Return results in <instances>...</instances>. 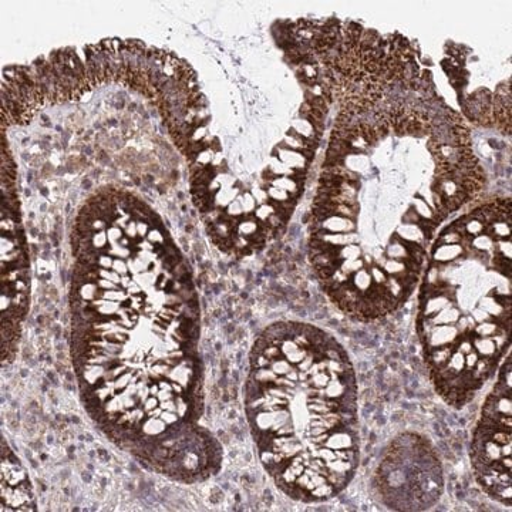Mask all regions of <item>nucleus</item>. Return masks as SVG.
I'll list each match as a JSON object with an SVG mask.
<instances>
[{
    "instance_id": "f257e3e1",
    "label": "nucleus",
    "mask_w": 512,
    "mask_h": 512,
    "mask_svg": "<svg viewBox=\"0 0 512 512\" xmlns=\"http://www.w3.org/2000/svg\"><path fill=\"white\" fill-rule=\"evenodd\" d=\"M70 244V357L90 420L168 480L217 476L222 446L201 424L200 302L160 215L130 194L73 224Z\"/></svg>"
},
{
    "instance_id": "f03ea898",
    "label": "nucleus",
    "mask_w": 512,
    "mask_h": 512,
    "mask_svg": "<svg viewBox=\"0 0 512 512\" xmlns=\"http://www.w3.org/2000/svg\"><path fill=\"white\" fill-rule=\"evenodd\" d=\"M359 387L346 349L325 330L276 322L255 340L244 386L259 461L292 500H332L360 460Z\"/></svg>"
},
{
    "instance_id": "7ed1b4c3",
    "label": "nucleus",
    "mask_w": 512,
    "mask_h": 512,
    "mask_svg": "<svg viewBox=\"0 0 512 512\" xmlns=\"http://www.w3.org/2000/svg\"><path fill=\"white\" fill-rule=\"evenodd\" d=\"M497 382L485 399L471 440V466L488 497L511 507L512 362L505 356Z\"/></svg>"
},
{
    "instance_id": "20e7f679",
    "label": "nucleus",
    "mask_w": 512,
    "mask_h": 512,
    "mask_svg": "<svg viewBox=\"0 0 512 512\" xmlns=\"http://www.w3.org/2000/svg\"><path fill=\"white\" fill-rule=\"evenodd\" d=\"M443 470L429 441L403 436L392 444L377 471L383 503L393 510H427L443 493Z\"/></svg>"
},
{
    "instance_id": "39448f33",
    "label": "nucleus",
    "mask_w": 512,
    "mask_h": 512,
    "mask_svg": "<svg viewBox=\"0 0 512 512\" xmlns=\"http://www.w3.org/2000/svg\"><path fill=\"white\" fill-rule=\"evenodd\" d=\"M35 493L18 456L2 440V511L35 510Z\"/></svg>"
}]
</instances>
